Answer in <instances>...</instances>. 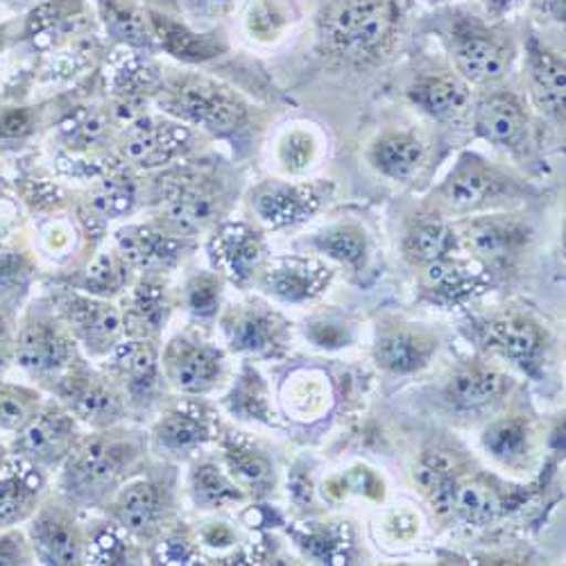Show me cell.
I'll return each instance as SVG.
<instances>
[{
	"mask_svg": "<svg viewBox=\"0 0 566 566\" xmlns=\"http://www.w3.org/2000/svg\"><path fill=\"white\" fill-rule=\"evenodd\" d=\"M322 60L347 69L386 64L406 28L403 0H319L313 17Z\"/></svg>",
	"mask_w": 566,
	"mask_h": 566,
	"instance_id": "6da1fadb",
	"label": "cell"
},
{
	"mask_svg": "<svg viewBox=\"0 0 566 566\" xmlns=\"http://www.w3.org/2000/svg\"><path fill=\"white\" fill-rule=\"evenodd\" d=\"M442 41L455 73L469 86L503 82L518 60V39L505 19L453 8L447 12Z\"/></svg>",
	"mask_w": 566,
	"mask_h": 566,
	"instance_id": "7a4b0ae2",
	"label": "cell"
},
{
	"mask_svg": "<svg viewBox=\"0 0 566 566\" xmlns=\"http://www.w3.org/2000/svg\"><path fill=\"white\" fill-rule=\"evenodd\" d=\"M140 442L125 433L103 429L96 436L80 438L62 462L60 488L66 501L93 505L112 496L129 476L140 458Z\"/></svg>",
	"mask_w": 566,
	"mask_h": 566,
	"instance_id": "3957f363",
	"label": "cell"
},
{
	"mask_svg": "<svg viewBox=\"0 0 566 566\" xmlns=\"http://www.w3.org/2000/svg\"><path fill=\"white\" fill-rule=\"evenodd\" d=\"M533 188L512 172L464 150L455 157L444 179L436 186L433 202L440 213L474 216L526 200Z\"/></svg>",
	"mask_w": 566,
	"mask_h": 566,
	"instance_id": "277c9868",
	"label": "cell"
},
{
	"mask_svg": "<svg viewBox=\"0 0 566 566\" xmlns=\"http://www.w3.org/2000/svg\"><path fill=\"white\" fill-rule=\"evenodd\" d=\"M155 101L170 118L202 127L211 134H231L248 123L250 107L229 86L202 75L161 80Z\"/></svg>",
	"mask_w": 566,
	"mask_h": 566,
	"instance_id": "5b68a950",
	"label": "cell"
},
{
	"mask_svg": "<svg viewBox=\"0 0 566 566\" xmlns=\"http://www.w3.org/2000/svg\"><path fill=\"white\" fill-rule=\"evenodd\" d=\"M157 224L181 239H191L218 222L227 196L222 184L209 172L175 168L157 179Z\"/></svg>",
	"mask_w": 566,
	"mask_h": 566,
	"instance_id": "8992f818",
	"label": "cell"
},
{
	"mask_svg": "<svg viewBox=\"0 0 566 566\" xmlns=\"http://www.w3.org/2000/svg\"><path fill=\"white\" fill-rule=\"evenodd\" d=\"M14 363L32 379L49 386L77 363L75 338L53 306L43 302L30 306L17 326Z\"/></svg>",
	"mask_w": 566,
	"mask_h": 566,
	"instance_id": "52a82bcc",
	"label": "cell"
},
{
	"mask_svg": "<svg viewBox=\"0 0 566 566\" xmlns=\"http://www.w3.org/2000/svg\"><path fill=\"white\" fill-rule=\"evenodd\" d=\"M62 406L86 427L112 429L127 415V399L112 376L91 371L75 363L51 386Z\"/></svg>",
	"mask_w": 566,
	"mask_h": 566,
	"instance_id": "ba28073f",
	"label": "cell"
},
{
	"mask_svg": "<svg viewBox=\"0 0 566 566\" xmlns=\"http://www.w3.org/2000/svg\"><path fill=\"white\" fill-rule=\"evenodd\" d=\"M471 123L476 136L492 148L514 159H528L533 155L531 114L514 91H488L476 101Z\"/></svg>",
	"mask_w": 566,
	"mask_h": 566,
	"instance_id": "9c48e42d",
	"label": "cell"
},
{
	"mask_svg": "<svg viewBox=\"0 0 566 566\" xmlns=\"http://www.w3.org/2000/svg\"><path fill=\"white\" fill-rule=\"evenodd\" d=\"M51 306L91 356L109 354L125 336L123 313L101 297L64 289L53 293Z\"/></svg>",
	"mask_w": 566,
	"mask_h": 566,
	"instance_id": "30bf717a",
	"label": "cell"
},
{
	"mask_svg": "<svg viewBox=\"0 0 566 566\" xmlns=\"http://www.w3.org/2000/svg\"><path fill=\"white\" fill-rule=\"evenodd\" d=\"M77 440V419L62 403H49L39 406L14 433L12 453L49 471L62 467Z\"/></svg>",
	"mask_w": 566,
	"mask_h": 566,
	"instance_id": "8fae6325",
	"label": "cell"
},
{
	"mask_svg": "<svg viewBox=\"0 0 566 566\" xmlns=\"http://www.w3.org/2000/svg\"><path fill=\"white\" fill-rule=\"evenodd\" d=\"M193 148V132L175 118L138 116L125 125L120 155L138 168H164Z\"/></svg>",
	"mask_w": 566,
	"mask_h": 566,
	"instance_id": "7c38bea8",
	"label": "cell"
},
{
	"mask_svg": "<svg viewBox=\"0 0 566 566\" xmlns=\"http://www.w3.org/2000/svg\"><path fill=\"white\" fill-rule=\"evenodd\" d=\"M334 193L324 181H265L252 193L256 218L270 229H286L313 218Z\"/></svg>",
	"mask_w": 566,
	"mask_h": 566,
	"instance_id": "4fadbf2b",
	"label": "cell"
},
{
	"mask_svg": "<svg viewBox=\"0 0 566 566\" xmlns=\"http://www.w3.org/2000/svg\"><path fill=\"white\" fill-rule=\"evenodd\" d=\"M28 542L41 564H80L84 559V535L71 503L51 501L39 505L28 518Z\"/></svg>",
	"mask_w": 566,
	"mask_h": 566,
	"instance_id": "5bb4252c",
	"label": "cell"
},
{
	"mask_svg": "<svg viewBox=\"0 0 566 566\" xmlns=\"http://www.w3.org/2000/svg\"><path fill=\"white\" fill-rule=\"evenodd\" d=\"M107 371L116 386L123 390L127 403L138 408H150L161 392L164 371L159 352L153 340L125 338L112 352Z\"/></svg>",
	"mask_w": 566,
	"mask_h": 566,
	"instance_id": "9a60e30c",
	"label": "cell"
},
{
	"mask_svg": "<svg viewBox=\"0 0 566 566\" xmlns=\"http://www.w3.org/2000/svg\"><path fill=\"white\" fill-rule=\"evenodd\" d=\"M170 507L172 501L166 485L153 479H136L116 490L107 512L116 528L146 542L164 531Z\"/></svg>",
	"mask_w": 566,
	"mask_h": 566,
	"instance_id": "2e32d148",
	"label": "cell"
},
{
	"mask_svg": "<svg viewBox=\"0 0 566 566\" xmlns=\"http://www.w3.org/2000/svg\"><path fill=\"white\" fill-rule=\"evenodd\" d=\"M161 371L175 390L184 395H205L222 379L224 354L198 338L177 336L164 352Z\"/></svg>",
	"mask_w": 566,
	"mask_h": 566,
	"instance_id": "e0dca14e",
	"label": "cell"
},
{
	"mask_svg": "<svg viewBox=\"0 0 566 566\" xmlns=\"http://www.w3.org/2000/svg\"><path fill=\"white\" fill-rule=\"evenodd\" d=\"M209 256L218 274L235 286H248L265 261L263 235L243 220L220 222L209 241Z\"/></svg>",
	"mask_w": 566,
	"mask_h": 566,
	"instance_id": "ac0fdd59",
	"label": "cell"
},
{
	"mask_svg": "<svg viewBox=\"0 0 566 566\" xmlns=\"http://www.w3.org/2000/svg\"><path fill=\"white\" fill-rule=\"evenodd\" d=\"M526 53V80L535 109L548 120L564 125V91L566 66L564 55L548 45L535 30L524 41Z\"/></svg>",
	"mask_w": 566,
	"mask_h": 566,
	"instance_id": "d6986e66",
	"label": "cell"
},
{
	"mask_svg": "<svg viewBox=\"0 0 566 566\" xmlns=\"http://www.w3.org/2000/svg\"><path fill=\"white\" fill-rule=\"evenodd\" d=\"M116 250L132 270L157 276L184 259L188 243L159 224H129L116 233Z\"/></svg>",
	"mask_w": 566,
	"mask_h": 566,
	"instance_id": "ffe728a7",
	"label": "cell"
},
{
	"mask_svg": "<svg viewBox=\"0 0 566 566\" xmlns=\"http://www.w3.org/2000/svg\"><path fill=\"white\" fill-rule=\"evenodd\" d=\"M116 55L118 57L109 64L107 73V84L114 98V114L120 123H132L134 118L144 116L140 109L157 93L161 75L153 62L134 53L132 49Z\"/></svg>",
	"mask_w": 566,
	"mask_h": 566,
	"instance_id": "44dd1931",
	"label": "cell"
},
{
	"mask_svg": "<svg viewBox=\"0 0 566 566\" xmlns=\"http://www.w3.org/2000/svg\"><path fill=\"white\" fill-rule=\"evenodd\" d=\"M45 494V469L10 453L0 467V528H14L36 512Z\"/></svg>",
	"mask_w": 566,
	"mask_h": 566,
	"instance_id": "7402d4cb",
	"label": "cell"
},
{
	"mask_svg": "<svg viewBox=\"0 0 566 566\" xmlns=\"http://www.w3.org/2000/svg\"><path fill=\"white\" fill-rule=\"evenodd\" d=\"M222 332L233 352L274 356L283 347L286 324L265 306H231L222 315Z\"/></svg>",
	"mask_w": 566,
	"mask_h": 566,
	"instance_id": "603a6c76",
	"label": "cell"
},
{
	"mask_svg": "<svg viewBox=\"0 0 566 566\" xmlns=\"http://www.w3.org/2000/svg\"><path fill=\"white\" fill-rule=\"evenodd\" d=\"M421 268V289L438 304L464 302L490 283L488 268L479 259H455L449 254Z\"/></svg>",
	"mask_w": 566,
	"mask_h": 566,
	"instance_id": "cb8c5ba5",
	"label": "cell"
},
{
	"mask_svg": "<svg viewBox=\"0 0 566 566\" xmlns=\"http://www.w3.org/2000/svg\"><path fill=\"white\" fill-rule=\"evenodd\" d=\"M213 438V415L193 401L168 408L153 429V442L170 455H188Z\"/></svg>",
	"mask_w": 566,
	"mask_h": 566,
	"instance_id": "d4e9b609",
	"label": "cell"
},
{
	"mask_svg": "<svg viewBox=\"0 0 566 566\" xmlns=\"http://www.w3.org/2000/svg\"><path fill=\"white\" fill-rule=\"evenodd\" d=\"M332 276V270L317 259L283 256L263 270L261 286L283 302H306L326 291Z\"/></svg>",
	"mask_w": 566,
	"mask_h": 566,
	"instance_id": "484cf974",
	"label": "cell"
},
{
	"mask_svg": "<svg viewBox=\"0 0 566 566\" xmlns=\"http://www.w3.org/2000/svg\"><path fill=\"white\" fill-rule=\"evenodd\" d=\"M458 231V243L474 252L476 259L503 261L514 256L528 241L531 231L526 224L507 216H481L467 220Z\"/></svg>",
	"mask_w": 566,
	"mask_h": 566,
	"instance_id": "4316f807",
	"label": "cell"
},
{
	"mask_svg": "<svg viewBox=\"0 0 566 566\" xmlns=\"http://www.w3.org/2000/svg\"><path fill=\"white\" fill-rule=\"evenodd\" d=\"M148 17L159 49L179 62L202 64L227 53V43L218 34L198 32L161 10H148Z\"/></svg>",
	"mask_w": 566,
	"mask_h": 566,
	"instance_id": "83f0119b",
	"label": "cell"
},
{
	"mask_svg": "<svg viewBox=\"0 0 566 566\" xmlns=\"http://www.w3.org/2000/svg\"><path fill=\"white\" fill-rule=\"evenodd\" d=\"M369 166L390 181H410L427 161V144L408 129H388L371 140Z\"/></svg>",
	"mask_w": 566,
	"mask_h": 566,
	"instance_id": "f1b7e54d",
	"label": "cell"
},
{
	"mask_svg": "<svg viewBox=\"0 0 566 566\" xmlns=\"http://www.w3.org/2000/svg\"><path fill=\"white\" fill-rule=\"evenodd\" d=\"M408 101L433 120H451L467 112L471 93L458 73H423L406 91Z\"/></svg>",
	"mask_w": 566,
	"mask_h": 566,
	"instance_id": "f546056e",
	"label": "cell"
},
{
	"mask_svg": "<svg viewBox=\"0 0 566 566\" xmlns=\"http://www.w3.org/2000/svg\"><path fill=\"white\" fill-rule=\"evenodd\" d=\"M483 340L490 349L518 363L522 367L535 365L544 352L542 328L522 315L496 317L483 324Z\"/></svg>",
	"mask_w": 566,
	"mask_h": 566,
	"instance_id": "4dcf8cb0",
	"label": "cell"
},
{
	"mask_svg": "<svg viewBox=\"0 0 566 566\" xmlns=\"http://www.w3.org/2000/svg\"><path fill=\"white\" fill-rule=\"evenodd\" d=\"M168 311L164 283L150 274L138 283L127 300V308L123 313L125 338L155 340L168 319Z\"/></svg>",
	"mask_w": 566,
	"mask_h": 566,
	"instance_id": "1f68e13d",
	"label": "cell"
},
{
	"mask_svg": "<svg viewBox=\"0 0 566 566\" xmlns=\"http://www.w3.org/2000/svg\"><path fill=\"white\" fill-rule=\"evenodd\" d=\"M458 248V231L440 211L417 218L403 239V254L415 265H427L444 259Z\"/></svg>",
	"mask_w": 566,
	"mask_h": 566,
	"instance_id": "d6a6232c",
	"label": "cell"
},
{
	"mask_svg": "<svg viewBox=\"0 0 566 566\" xmlns=\"http://www.w3.org/2000/svg\"><path fill=\"white\" fill-rule=\"evenodd\" d=\"M436 340L427 334L410 332V328H390L376 343L374 356L386 371L412 374L431 360Z\"/></svg>",
	"mask_w": 566,
	"mask_h": 566,
	"instance_id": "836d02e7",
	"label": "cell"
},
{
	"mask_svg": "<svg viewBox=\"0 0 566 566\" xmlns=\"http://www.w3.org/2000/svg\"><path fill=\"white\" fill-rule=\"evenodd\" d=\"M510 388L505 374L488 367H464L451 376L447 386V399L464 410H476L494 403Z\"/></svg>",
	"mask_w": 566,
	"mask_h": 566,
	"instance_id": "e575fe53",
	"label": "cell"
},
{
	"mask_svg": "<svg viewBox=\"0 0 566 566\" xmlns=\"http://www.w3.org/2000/svg\"><path fill=\"white\" fill-rule=\"evenodd\" d=\"M103 21L114 39L132 51H155L157 39L150 17L140 12L132 0H98Z\"/></svg>",
	"mask_w": 566,
	"mask_h": 566,
	"instance_id": "d590c367",
	"label": "cell"
},
{
	"mask_svg": "<svg viewBox=\"0 0 566 566\" xmlns=\"http://www.w3.org/2000/svg\"><path fill=\"white\" fill-rule=\"evenodd\" d=\"M129 272L132 268L118 254V250H107L93 256L84 272L73 281V286H77L86 295L107 300L120 295L127 289Z\"/></svg>",
	"mask_w": 566,
	"mask_h": 566,
	"instance_id": "8d00e7d4",
	"label": "cell"
},
{
	"mask_svg": "<svg viewBox=\"0 0 566 566\" xmlns=\"http://www.w3.org/2000/svg\"><path fill=\"white\" fill-rule=\"evenodd\" d=\"M224 462L229 476L241 490L268 492V488L274 483V471L268 455L241 440L224 442Z\"/></svg>",
	"mask_w": 566,
	"mask_h": 566,
	"instance_id": "74e56055",
	"label": "cell"
},
{
	"mask_svg": "<svg viewBox=\"0 0 566 566\" xmlns=\"http://www.w3.org/2000/svg\"><path fill=\"white\" fill-rule=\"evenodd\" d=\"M501 510L499 494L481 481H455L449 499V514L462 518L471 526H485L494 522Z\"/></svg>",
	"mask_w": 566,
	"mask_h": 566,
	"instance_id": "f35d334b",
	"label": "cell"
},
{
	"mask_svg": "<svg viewBox=\"0 0 566 566\" xmlns=\"http://www.w3.org/2000/svg\"><path fill=\"white\" fill-rule=\"evenodd\" d=\"M297 8L291 0H252L245 14V30L259 43H274L291 30Z\"/></svg>",
	"mask_w": 566,
	"mask_h": 566,
	"instance_id": "ab89813d",
	"label": "cell"
},
{
	"mask_svg": "<svg viewBox=\"0 0 566 566\" xmlns=\"http://www.w3.org/2000/svg\"><path fill=\"white\" fill-rule=\"evenodd\" d=\"M136 181L125 170H109L91 191V209L101 218H123L136 205Z\"/></svg>",
	"mask_w": 566,
	"mask_h": 566,
	"instance_id": "60d3db41",
	"label": "cell"
},
{
	"mask_svg": "<svg viewBox=\"0 0 566 566\" xmlns=\"http://www.w3.org/2000/svg\"><path fill=\"white\" fill-rule=\"evenodd\" d=\"M193 501L202 510H218L245 499L243 490L216 462H200L191 476Z\"/></svg>",
	"mask_w": 566,
	"mask_h": 566,
	"instance_id": "b9f144b4",
	"label": "cell"
},
{
	"mask_svg": "<svg viewBox=\"0 0 566 566\" xmlns=\"http://www.w3.org/2000/svg\"><path fill=\"white\" fill-rule=\"evenodd\" d=\"M313 245L328 259H334L352 270L363 268L367 259V235L358 224H349V222L336 224L332 229L317 233Z\"/></svg>",
	"mask_w": 566,
	"mask_h": 566,
	"instance_id": "7bdbcfd3",
	"label": "cell"
},
{
	"mask_svg": "<svg viewBox=\"0 0 566 566\" xmlns=\"http://www.w3.org/2000/svg\"><path fill=\"white\" fill-rule=\"evenodd\" d=\"M455 481L458 476L453 474V464L442 453L423 455L415 469V483L440 514H449V499Z\"/></svg>",
	"mask_w": 566,
	"mask_h": 566,
	"instance_id": "ee69618b",
	"label": "cell"
},
{
	"mask_svg": "<svg viewBox=\"0 0 566 566\" xmlns=\"http://www.w3.org/2000/svg\"><path fill=\"white\" fill-rule=\"evenodd\" d=\"M107 118L101 112L80 107L60 123V140L71 153H91L107 138Z\"/></svg>",
	"mask_w": 566,
	"mask_h": 566,
	"instance_id": "f6af8a7d",
	"label": "cell"
},
{
	"mask_svg": "<svg viewBox=\"0 0 566 566\" xmlns=\"http://www.w3.org/2000/svg\"><path fill=\"white\" fill-rule=\"evenodd\" d=\"M528 427L522 419H501L485 431L483 447L501 462L514 464L528 453Z\"/></svg>",
	"mask_w": 566,
	"mask_h": 566,
	"instance_id": "bcb514c9",
	"label": "cell"
},
{
	"mask_svg": "<svg viewBox=\"0 0 566 566\" xmlns=\"http://www.w3.org/2000/svg\"><path fill=\"white\" fill-rule=\"evenodd\" d=\"M39 406L34 390L0 381V433H17Z\"/></svg>",
	"mask_w": 566,
	"mask_h": 566,
	"instance_id": "7dc6e473",
	"label": "cell"
},
{
	"mask_svg": "<svg viewBox=\"0 0 566 566\" xmlns=\"http://www.w3.org/2000/svg\"><path fill=\"white\" fill-rule=\"evenodd\" d=\"M222 300V279L218 272H200L184 289L186 308L196 317H213L220 311Z\"/></svg>",
	"mask_w": 566,
	"mask_h": 566,
	"instance_id": "c3c4849f",
	"label": "cell"
},
{
	"mask_svg": "<svg viewBox=\"0 0 566 566\" xmlns=\"http://www.w3.org/2000/svg\"><path fill=\"white\" fill-rule=\"evenodd\" d=\"M32 279V263L23 252L0 248V304L17 302Z\"/></svg>",
	"mask_w": 566,
	"mask_h": 566,
	"instance_id": "681fc988",
	"label": "cell"
},
{
	"mask_svg": "<svg viewBox=\"0 0 566 566\" xmlns=\"http://www.w3.org/2000/svg\"><path fill=\"white\" fill-rule=\"evenodd\" d=\"M317 157V140L306 129H293L279 146V161L286 172H304L313 166Z\"/></svg>",
	"mask_w": 566,
	"mask_h": 566,
	"instance_id": "f907efd6",
	"label": "cell"
},
{
	"mask_svg": "<svg viewBox=\"0 0 566 566\" xmlns=\"http://www.w3.org/2000/svg\"><path fill=\"white\" fill-rule=\"evenodd\" d=\"M229 408L235 415H245L250 419H265L268 408H265V395H263V386L261 379L252 371L245 369L243 376L235 384L231 397H229Z\"/></svg>",
	"mask_w": 566,
	"mask_h": 566,
	"instance_id": "816d5d0a",
	"label": "cell"
},
{
	"mask_svg": "<svg viewBox=\"0 0 566 566\" xmlns=\"http://www.w3.org/2000/svg\"><path fill=\"white\" fill-rule=\"evenodd\" d=\"M88 557L93 564H123L127 546L118 537L116 528H103L88 542Z\"/></svg>",
	"mask_w": 566,
	"mask_h": 566,
	"instance_id": "f5cc1de1",
	"label": "cell"
},
{
	"mask_svg": "<svg viewBox=\"0 0 566 566\" xmlns=\"http://www.w3.org/2000/svg\"><path fill=\"white\" fill-rule=\"evenodd\" d=\"M34 559L28 537L12 528H0V566L30 564Z\"/></svg>",
	"mask_w": 566,
	"mask_h": 566,
	"instance_id": "db71d44e",
	"label": "cell"
},
{
	"mask_svg": "<svg viewBox=\"0 0 566 566\" xmlns=\"http://www.w3.org/2000/svg\"><path fill=\"white\" fill-rule=\"evenodd\" d=\"M14 343H17V324L12 311L0 304V371H6L14 360Z\"/></svg>",
	"mask_w": 566,
	"mask_h": 566,
	"instance_id": "11a10c76",
	"label": "cell"
},
{
	"mask_svg": "<svg viewBox=\"0 0 566 566\" xmlns=\"http://www.w3.org/2000/svg\"><path fill=\"white\" fill-rule=\"evenodd\" d=\"M533 19L546 25H564L566 6L564 0H526Z\"/></svg>",
	"mask_w": 566,
	"mask_h": 566,
	"instance_id": "9f6ffc18",
	"label": "cell"
},
{
	"mask_svg": "<svg viewBox=\"0 0 566 566\" xmlns=\"http://www.w3.org/2000/svg\"><path fill=\"white\" fill-rule=\"evenodd\" d=\"M235 0H184V6L196 17H220L233 8Z\"/></svg>",
	"mask_w": 566,
	"mask_h": 566,
	"instance_id": "6f0895ef",
	"label": "cell"
},
{
	"mask_svg": "<svg viewBox=\"0 0 566 566\" xmlns=\"http://www.w3.org/2000/svg\"><path fill=\"white\" fill-rule=\"evenodd\" d=\"M311 338L319 345V347H340L345 343V334L343 328H338L336 324H313Z\"/></svg>",
	"mask_w": 566,
	"mask_h": 566,
	"instance_id": "680465c9",
	"label": "cell"
},
{
	"mask_svg": "<svg viewBox=\"0 0 566 566\" xmlns=\"http://www.w3.org/2000/svg\"><path fill=\"white\" fill-rule=\"evenodd\" d=\"M483 14L490 19H507L518 8L526 6V0H481Z\"/></svg>",
	"mask_w": 566,
	"mask_h": 566,
	"instance_id": "91938a15",
	"label": "cell"
},
{
	"mask_svg": "<svg viewBox=\"0 0 566 566\" xmlns=\"http://www.w3.org/2000/svg\"><path fill=\"white\" fill-rule=\"evenodd\" d=\"M28 127H30V118L25 114H19V112L10 114V116H6L3 120H0V132L12 134V136L28 132Z\"/></svg>",
	"mask_w": 566,
	"mask_h": 566,
	"instance_id": "94428289",
	"label": "cell"
},
{
	"mask_svg": "<svg viewBox=\"0 0 566 566\" xmlns=\"http://www.w3.org/2000/svg\"><path fill=\"white\" fill-rule=\"evenodd\" d=\"M205 542L209 546H229L233 542V535L224 524H211L205 533Z\"/></svg>",
	"mask_w": 566,
	"mask_h": 566,
	"instance_id": "6125c7cd",
	"label": "cell"
},
{
	"mask_svg": "<svg viewBox=\"0 0 566 566\" xmlns=\"http://www.w3.org/2000/svg\"><path fill=\"white\" fill-rule=\"evenodd\" d=\"M419 3H423V6H429V8H449V6L462 3V0H419Z\"/></svg>",
	"mask_w": 566,
	"mask_h": 566,
	"instance_id": "be15d7a7",
	"label": "cell"
},
{
	"mask_svg": "<svg viewBox=\"0 0 566 566\" xmlns=\"http://www.w3.org/2000/svg\"><path fill=\"white\" fill-rule=\"evenodd\" d=\"M6 460H8V453H6V449H3V447H0V467L6 464Z\"/></svg>",
	"mask_w": 566,
	"mask_h": 566,
	"instance_id": "e7e4bbea",
	"label": "cell"
},
{
	"mask_svg": "<svg viewBox=\"0 0 566 566\" xmlns=\"http://www.w3.org/2000/svg\"><path fill=\"white\" fill-rule=\"evenodd\" d=\"M291 3H295V0H291Z\"/></svg>",
	"mask_w": 566,
	"mask_h": 566,
	"instance_id": "03108f58",
	"label": "cell"
}]
</instances>
